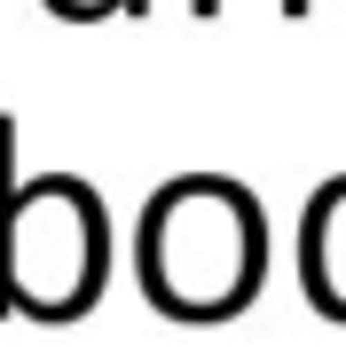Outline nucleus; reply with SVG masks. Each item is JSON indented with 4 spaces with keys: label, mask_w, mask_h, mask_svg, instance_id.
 I'll return each instance as SVG.
<instances>
[{
    "label": "nucleus",
    "mask_w": 346,
    "mask_h": 353,
    "mask_svg": "<svg viewBox=\"0 0 346 353\" xmlns=\"http://www.w3.org/2000/svg\"><path fill=\"white\" fill-rule=\"evenodd\" d=\"M260 267H268V228L260 204L236 181L189 173L150 196L142 212V290L173 322H229L252 306Z\"/></svg>",
    "instance_id": "1"
},
{
    "label": "nucleus",
    "mask_w": 346,
    "mask_h": 353,
    "mask_svg": "<svg viewBox=\"0 0 346 353\" xmlns=\"http://www.w3.org/2000/svg\"><path fill=\"white\" fill-rule=\"evenodd\" d=\"M110 275V236H103V196L71 173H39L16 189L8 220V267H0V314L32 322H71L103 299Z\"/></svg>",
    "instance_id": "2"
},
{
    "label": "nucleus",
    "mask_w": 346,
    "mask_h": 353,
    "mask_svg": "<svg viewBox=\"0 0 346 353\" xmlns=\"http://www.w3.org/2000/svg\"><path fill=\"white\" fill-rule=\"evenodd\" d=\"M299 275H307L315 314L346 322V181L315 189L307 220H299Z\"/></svg>",
    "instance_id": "3"
}]
</instances>
